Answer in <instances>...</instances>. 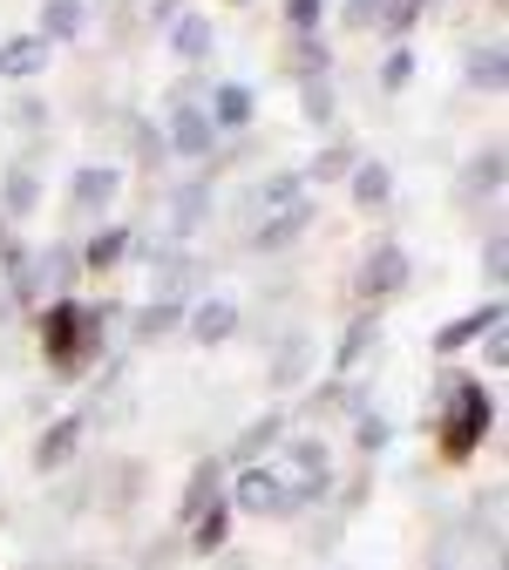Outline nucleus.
Wrapping results in <instances>:
<instances>
[{"instance_id":"obj_1","label":"nucleus","mask_w":509,"mask_h":570,"mask_svg":"<svg viewBox=\"0 0 509 570\" xmlns=\"http://www.w3.org/2000/svg\"><path fill=\"white\" fill-rule=\"evenodd\" d=\"M489 421H496V401H489L476 381L449 374V381H442V455L462 462V455L489 435Z\"/></svg>"},{"instance_id":"obj_2","label":"nucleus","mask_w":509,"mask_h":570,"mask_svg":"<svg viewBox=\"0 0 509 570\" xmlns=\"http://www.w3.org/2000/svg\"><path fill=\"white\" fill-rule=\"evenodd\" d=\"M41 346L55 353L61 374H76L89 353L102 346V313H89V306H76V299H55L48 320H41Z\"/></svg>"},{"instance_id":"obj_3","label":"nucleus","mask_w":509,"mask_h":570,"mask_svg":"<svg viewBox=\"0 0 509 570\" xmlns=\"http://www.w3.org/2000/svg\"><path fill=\"white\" fill-rule=\"evenodd\" d=\"M278 482L293 489V503H313V495H326L333 482V462H326V442H293L278 462Z\"/></svg>"},{"instance_id":"obj_4","label":"nucleus","mask_w":509,"mask_h":570,"mask_svg":"<svg viewBox=\"0 0 509 570\" xmlns=\"http://www.w3.org/2000/svg\"><path fill=\"white\" fill-rule=\"evenodd\" d=\"M238 510L245 517H293L300 503H293V489L278 482V469H265V462H252V469H238Z\"/></svg>"},{"instance_id":"obj_5","label":"nucleus","mask_w":509,"mask_h":570,"mask_svg":"<svg viewBox=\"0 0 509 570\" xmlns=\"http://www.w3.org/2000/svg\"><path fill=\"white\" fill-rule=\"evenodd\" d=\"M76 278V252H41V258H14V293L21 299H48V293H61V285Z\"/></svg>"},{"instance_id":"obj_6","label":"nucleus","mask_w":509,"mask_h":570,"mask_svg":"<svg viewBox=\"0 0 509 570\" xmlns=\"http://www.w3.org/2000/svg\"><path fill=\"white\" fill-rule=\"evenodd\" d=\"M360 293H368V299H394V293H408V252H401L394 238L368 252V265H360Z\"/></svg>"},{"instance_id":"obj_7","label":"nucleus","mask_w":509,"mask_h":570,"mask_svg":"<svg viewBox=\"0 0 509 570\" xmlns=\"http://www.w3.org/2000/svg\"><path fill=\"white\" fill-rule=\"evenodd\" d=\"M82 435H89V421H82V414H61L48 435L35 442V469H41V475H48V469H68V462H76V449H82Z\"/></svg>"},{"instance_id":"obj_8","label":"nucleus","mask_w":509,"mask_h":570,"mask_svg":"<svg viewBox=\"0 0 509 570\" xmlns=\"http://www.w3.org/2000/svg\"><path fill=\"white\" fill-rule=\"evenodd\" d=\"M48 68V41L41 35H14V41H0V76L8 82H35Z\"/></svg>"},{"instance_id":"obj_9","label":"nucleus","mask_w":509,"mask_h":570,"mask_svg":"<svg viewBox=\"0 0 509 570\" xmlns=\"http://www.w3.org/2000/svg\"><path fill=\"white\" fill-rule=\"evenodd\" d=\"M306 225H313V204H293V210H272V218L258 225V238H252V245H258V252H293Z\"/></svg>"},{"instance_id":"obj_10","label":"nucleus","mask_w":509,"mask_h":570,"mask_svg":"<svg viewBox=\"0 0 509 570\" xmlns=\"http://www.w3.org/2000/svg\"><path fill=\"white\" fill-rule=\"evenodd\" d=\"M306 367H313V340L306 333H285L278 353H272V387H300Z\"/></svg>"},{"instance_id":"obj_11","label":"nucleus","mask_w":509,"mask_h":570,"mask_svg":"<svg viewBox=\"0 0 509 570\" xmlns=\"http://www.w3.org/2000/svg\"><path fill=\"white\" fill-rule=\"evenodd\" d=\"M190 333H197V346H225V340L238 333V306H232V299H204V306L190 313Z\"/></svg>"},{"instance_id":"obj_12","label":"nucleus","mask_w":509,"mask_h":570,"mask_svg":"<svg viewBox=\"0 0 509 570\" xmlns=\"http://www.w3.org/2000/svg\"><path fill=\"white\" fill-rule=\"evenodd\" d=\"M211 142H217L211 116H204V109H177V122H170V150H177V157H211Z\"/></svg>"},{"instance_id":"obj_13","label":"nucleus","mask_w":509,"mask_h":570,"mask_svg":"<svg viewBox=\"0 0 509 570\" xmlns=\"http://www.w3.org/2000/svg\"><path fill=\"white\" fill-rule=\"evenodd\" d=\"M116 184H123V177H116L109 164H82V170H76V190H68V197H76V210H102V204L116 197Z\"/></svg>"},{"instance_id":"obj_14","label":"nucleus","mask_w":509,"mask_h":570,"mask_svg":"<svg viewBox=\"0 0 509 570\" xmlns=\"http://www.w3.org/2000/svg\"><path fill=\"white\" fill-rule=\"evenodd\" d=\"M211 129H245L252 122V89H238V82H225V89H211Z\"/></svg>"},{"instance_id":"obj_15","label":"nucleus","mask_w":509,"mask_h":570,"mask_svg":"<svg viewBox=\"0 0 509 570\" xmlns=\"http://www.w3.org/2000/svg\"><path fill=\"white\" fill-rule=\"evenodd\" d=\"M489 326H502V306H482V313H469V320L442 326V333H434V346H442V353H462V346H469V340H482Z\"/></svg>"},{"instance_id":"obj_16","label":"nucleus","mask_w":509,"mask_h":570,"mask_svg":"<svg viewBox=\"0 0 509 570\" xmlns=\"http://www.w3.org/2000/svg\"><path fill=\"white\" fill-rule=\"evenodd\" d=\"M82 0H48V8H41V41H76L82 35Z\"/></svg>"},{"instance_id":"obj_17","label":"nucleus","mask_w":509,"mask_h":570,"mask_svg":"<svg viewBox=\"0 0 509 570\" xmlns=\"http://www.w3.org/2000/svg\"><path fill=\"white\" fill-rule=\"evenodd\" d=\"M394 197V170L388 164H353V204H388Z\"/></svg>"},{"instance_id":"obj_18","label":"nucleus","mask_w":509,"mask_h":570,"mask_svg":"<svg viewBox=\"0 0 509 570\" xmlns=\"http://www.w3.org/2000/svg\"><path fill=\"white\" fill-rule=\"evenodd\" d=\"M258 204H265V210H293V204H306V177H300V170L265 177V184H258Z\"/></svg>"},{"instance_id":"obj_19","label":"nucleus","mask_w":509,"mask_h":570,"mask_svg":"<svg viewBox=\"0 0 509 570\" xmlns=\"http://www.w3.org/2000/svg\"><path fill=\"white\" fill-rule=\"evenodd\" d=\"M170 48H177L184 61H204V55H211V14H184V21L170 28Z\"/></svg>"},{"instance_id":"obj_20","label":"nucleus","mask_w":509,"mask_h":570,"mask_svg":"<svg viewBox=\"0 0 509 570\" xmlns=\"http://www.w3.org/2000/svg\"><path fill=\"white\" fill-rule=\"evenodd\" d=\"M35 204H41V184H35V170H14L8 184H0V210H8V218H28Z\"/></svg>"},{"instance_id":"obj_21","label":"nucleus","mask_w":509,"mask_h":570,"mask_svg":"<svg viewBox=\"0 0 509 570\" xmlns=\"http://www.w3.org/2000/svg\"><path fill=\"white\" fill-rule=\"evenodd\" d=\"M462 184H469V197H496V190H502V150H482V157H469Z\"/></svg>"},{"instance_id":"obj_22","label":"nucleus","mask_w":509,"mask_h":570,"mask_svg":"<svg viewBox=\"0 0 509 570\" xmlns=\"http://www.w3.org/2000/svg\"><path fill=\"white\" fill-rule=\"evenodd\" d=\"M177 320H184V306H177V299H157V306H143V313H136V340L150 346V340H164Z\"/></svg>"},{"instance_id":"obj_23","label":"nucleus","mask_w":509,"mask_h":570,"mask_svg":"<svg viewBox=\"0 0 509 570\" xmlns=\"http://www.w3.org/2000/svg\"><path fill=\"white\" fill-rule=\"evenodd\" d=\"M211 503H217V462H197V475H190V489H184V517L197 523Z\"/></svg>"},{"instance_id":"obj_24","label":"nucleus","mask_w":509,"mask_h":570,"mask_svg":"<svg viewBox=\"0 0 509 570\" xmlns=\"http://www.w3.org/2000/svg\"><path fill=\"white\" fill-rule=\"evenodd\" d=\"M123 252H129V232H116V225H109V232H96V238L82 245V265H96V272H109V265H116Z\"/></svg>"},{"instance_id":"obj_25","label":"nucleus","mask_w":509,"mask_h":570,"mask_svg":"<svg viewBox=\"0 0 509 570\" xmlns=\"http://www.w3.org/2000/svg\"><path fill=\"white\" fill-rule=\"evenodd\" d=\"M204 210H211V177L177 190V232H197V225H204Z\"/></svg>"},{"instance_id":"obj_26","label":"nucleus","mask_w":509,"mask_h":570,"mask_svg":"<svg viewBox=\"0 0 509 570\" xmlns=\"http://www.w3.org/2000/svg\"><path fill=\"white\" fill-rule=\"evenodd\" d=\"M278 428H285V421H278V414H265V421H252L245 435H238V455H245V469H252V462H258V455L278 442Z\"/></svg>"},{"instance_id":"obj_27","label":"nucleus","mask_w":509,"mask_h":570,"mask_svg":"<svg viewBox=\"0 0 509 570\" xmlns=\"http://www.w3.org/2000/svg\"><path fill=\"white\" fill-rule=\"evenodd\" d=\"M381 8H388V0H346V8H340V28L368 35V28H381Z\"/></svg>"},{"instance_id":"obj_28","label":"nucleus","mask_w":509,"mask_h":570,"mask_svg":"<svg viewBox=\"0 0 509 570\" xmlns=\"http://www.w3.org/2000/svg\"><path fill=\"white\" fill-rule=\"evenodd\" d=\"M374 346H381V333H374L368 320H360V326L346 333V346H340V367H360V361H368V353H374Z\"/></svg>"},{"instance_id":"obj_29","label":"nucleus","mask_w":509,"mask_h":570,"mask_svg":"<svg viewBox=\"0 0 509 570\" xmlns=\"http://www.w3.org/2000/svg\"><path fill=\"white\" fill-rule=\"evenodd\" d=\"M225 530H232V517L211 503V510L197 517V550H225Z\"/></svg>"},{"instance_id":"obj_30","label":"nucleus","mask_w":509,"mask_h":570,"mask_svg":"<svg viewBox=\"0 0 509 570\" xmlns=\"http://www.w3.org/2000/svg\"><path fill=\"white\" fill-rule=\"evenodd\" d=\"M408 76H414V55H408V48H394V55H388V68H381V89H388V96H401V89H408Z\"/></svg>"},{"instance_id":"obj_31","label":"nucleus","mask_w":509,"mask_h":570,"mask_svg":"<svg viewBox=\"0 0 509 570\" xmlns=\"http://www.w3.org/2000/svg\"><path fill=\"white\" fill-rule=\"evenodd\" d=\"M469 82H476V89H502V48H489V55L469 61Z\"/></svg>"},{"instance_id":"obj_32","label":"nucleus","mask_w":509,"mask_h":570,"mask_svg":"<svg viewBox=\"0 0 509 570\" xmlns=\"http://www.w3.org/2000/svg\"><path fill=\"white\" fill-rule=\"evenodd\" d=\"M414 14H421V0H388V8H381V28H388V35H408Z\"/></svg>"},{"instance_id":"obj_33","label":"nucleus","mask_w":509,"mask_h":570,"mask_svg":"<svg viewBox=\"0 0 509 570\" xmlns=\"http://www.w3.org/2000/svg\"><path fill=\"white\" fill-rule=\"evenodd\" d=\"M306 116H313V122L333 116V89H326V76H306Z\"/></svg>"},{"instance_id":"obj_34","label":"nucleus","mask_w":509,"mask_h":570,"mask_svg":"<svg viewBox=\"0 0 509 570\" xmlns=\"http://www.w3.org/2000/svg\"><path fill=\"white\" fill-rule=\"evenodd\" d=\"M353 170V150H326L320 164H313V184H333V177H346Z\"/></svg>"},{"instance_id":"obj_35","label":"nucleus","mask_w":509,"mask_h":570,"mask_svg":"<svg viewBox=\"0 0 509 570\" xmlns=\"http://www.w3.org/2000/svg\"><path fill=\"white\" fill-rule=\"evenodd\" d=\"M360 449H388V421L381 414H360Z\"/></svg>"},{"instance_id":"obj_36","label":"nucleus","mask_w":509,"mask_h":570,"mask_svg":"<svg viewBox=\"0 0 509 570\" xmlns=\"http://www.w3.org/2000/svg\"><path fill=\"white\" fill-rule=\"evenodd\" d=\"M285 14H293V28H300V35H313V28H320V0H293Z\"/></svg>"},{"instance_id":"obj_37","label":"nucleus","mask_w":509,"mask_h":570,"mask_svg":"<svg viewBox=\"0 0 509 570\" xmlns=\"http://www.w3.org/2000/svg\"><path fill=\"white\" fill-rule=\"evenodd\" d=\"M482 265H489V278L502 285V232H489V238H482Z\"/></svg>"},{"instance_id":"obj_38","label":"nucleus","mask_w":509,"mask_h":570,"mask_svg":"<svg viewBox=\"0 0 509 570\" xmlns=\"http://www.w3.org/2000/svg\"><path fill=\"white\" fill-rule=\"evenodd\" d=\"M0 320H8V299H0Z\"/></svg>"}]
</instances>
